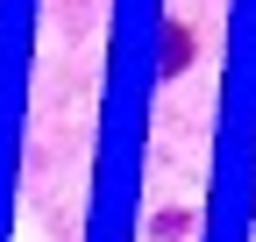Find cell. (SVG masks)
Instances as JSON below:
<instances>
[{"label":"cell","instance_id":"7a4b0ae2","mask_svg":"<svg viewBox=\"0 0 256 242\" xmlns=\"http://www.w3.org/2000/svg\"><path fill=\"white\" fill-rule=\"evenodd\" d=\"M156 235H164V242L171 235H192V214H156Z\"/></svg>","mask_w":256,"mask_h":242},{"label":"cell","instance_id":"6da1fadb","mask_svg":"<svg viewBox=\"0 0 256 242\" xmlns=\"http://www.w3.org/2000/svg\"><path fill=\"white\" fill-rule=\"evenodd\" d=\"M185 64H192V28H185V22H171V28H164V57H156V72L178 78Z\"/></svg>","mask_w":256,"mask_h":242}]
</instances>
